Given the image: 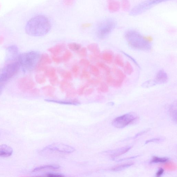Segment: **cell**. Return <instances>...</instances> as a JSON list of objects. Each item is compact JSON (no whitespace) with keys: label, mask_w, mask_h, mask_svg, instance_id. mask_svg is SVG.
Masks as SVG:
<instances>
[{"label":"cell","mask_w":177,"mask_h":177,"mask_svg":"<svg viewBox=\"0 0 177 177\" xmlns=\"http://www.w3.org/2000/svg\"><path fill=\"white\" fill-rule=\"evenodd\" d=\"M52 60L56 64H60L62 62L61 57L58 56H52Z\"/></svg>","instance_id":"obj_47"},{"label":"cell","mask_w":177,"mask_h":177,"mask_svg":"<svg viewBox=\"0 0 177 177\" xmlns=\"http://www.w3.org/2000/svg\"><path fill=\"white\" fill-rule=\"evenodd\" d=\"M156 85L154 80H150L144 82L142 84V87L144 88H148Z\"/></svg>","instance_id":"obj_39"},{"label":"cell","mask_w":177,"mask_h":177,"mask_svg":"<svg viewBox=\"0 0 177 177\" xmlns=\"http://www.w3.org/2000/svg\"><path fill=\"white\" fill-rule=\"evenodd\" d=\"M79 64L80 66L86 68H88L90 66V61L86 58H82L79 61Z\"/></svg>","instance_id":"obj_41"},{"label":"cell","mask_w":177,"mask_h":177,"mask_svg":"<svg viewBox=\"0 0 177 177\" xmlns=\"http://www.w3.org/2000/svg\"><path fill=\"white\" fill-rule=\"evenodd\" d=\"M88 49L89 51L91 52L93 55L98 59L101 57V53L100 50L98 45L96 43H93L88 45L87 46Z\"/></svg>","instance_id":"obj_16"},{"label":"cell","mask_w":177,"mask_h":177,"mask_svg":"<svg viewBox=\"0 0 177 177\" xmlns=\"http://www.w3.org/2000/svg\"><path fill=\"white\" fill-rule=\"evenodd\" d=\"M163 141V139H160V138H155V139H150V140L147 141L146 142L145 144H147L150 142H160V141Z\"/></svg>","instance_id":"obj_49"},{"label":"cell","mask_w":177,"mask_h":177,"mask_svg":"<svg viewBox=\"0 0 177 177\" xmlns=\"http://www.w3.org/2000/svg\"><path fill=\"white\" fill-rule=\"evenodd\" d=\"M73 1L74 0H64L65 3L68 5H71L72 4Z\"/></svg>","instance_id":"obj_53"},{"label":"cell","mask_w":177,"mask_h":177,"mask_svg":"<svg viewBox=\"0 0 177 177\" xmlns=\"http://www.w3.org/2000/svg\"><path fill=\"white\" fill-rule=\"evenodd\" d=\"M121 5L122 9L124 11H129L131 7L130 3L128 0H122Z\"/></svg>","instance_id":"obj_37"},{"label":"cell","mask_w":177,"mask_h":177,"mask_svg":"<svg viewBox=\"0 0 177 177\" xmlns=\"http://www.w3.org/2000/svg\"><path fill=\"white\" fill-rule=\"evenodd\" d=\"M73 87V84L70 81L63 80L60 83V88L62 92H66Z\"/></svg>","instance_id":"obj_20"},{"label":"cell","mask_w":177,"mask_h":177,"mask_svg":"<svg viewBox=\"0 0 177 177\" xmlns=\"http://www.w3.org/2000/svg\"><path fill=\"white\" fill-rule=\"evenodd\" d=\"M66 45L63 43L58 44L55 46L48 48V51L51 53L53 56H58L64 51Z\"/></svg>","instance_id":"obj_11"},{"label":"cell","mask_w":177,"mask_h":177,"mask_svg":"<svg viewBox=\"0 0 177 177\" xmlns=\"http://www.w3.org/2000/svg\"><path fill=\"white\" fill-rule=\"evenodd\" d=\"M90 72L93 75L96 77H100V71L97 66L90 65Z\"/></svg>","instance_id":"obj_29"},{"label":"cell","mask_w":177,"mask_h":177,"mask_svg":"<svg viewBox=\"0 0 177 177\" xmlns=\"http://www.w3.org/2000/svg\"><path fill=\"white\" fill-rule=\"evenodd\" d=\"M59 166L56 165H48L42 166L34 169L32 172L35 173L45 170H57L59 168Z\"/></svg>","instance_id":"obj_22"},{"label":"cell","mask_w":177,"mask_h":177,"mask_svg":"<svg viewBox=\"0 0 177 177\" xmlns=\"http://www.w3.org/2000/svg\"><path fill=\"white\" fill-rule=\"evenodd\" d=\"M66 93V96L68 97H72L74 96L77 93V91L74 87L70 89L67 91Z\"/></svg>","instance_id":"obj_46"},{"label":"cell","mask_w":177,"mask_h":177,"mask_svg":"<svg viewBox=\"0 0 177 177\" xmlns=\"http://www.w3.org/2000/svg\"><path fill=\"white\" fill-rule=\"evenodd\" d=\"M20 67L18 61L6 65L0 72V85L2 86L12 78L18 72Z\"/></svg>","instance_id":"obj_4"},{"label":"cell","mask_w":177,"mask_h":177,"mask_svg":"<svg viewBox=\"0 0 177 177\" xmlns=\"http://www.w3.org/2000/svg\"><path fill=\"white\" fill-rule=\"evenodd\" d=\"M42 90L44 92L45 95L52 97L56 91V89L53 86L47 85L42 88Z\"/></svg>","instance_id":"obj_24"},{"label":"cell","mask_w":177,"mask_h":177,"mask_svg":"<svg viewBox=\"0 0 177 177\" xmlns=\"http://www.w3.org/2000/svg\"><path fill=\"white\" fill-rule=\"evenodd\" d=\"M56 71H57L63 80L70 82L72 80L73 75L70 71L65 70L61 68H58L56 69Z\"/></svg>","instance_id":"obj_18"},{"label":"cell","mask_w":177,"mask_h":177,"mask_svg":"<svg viewBox=\"0 0 177 177\" xmlns=\"http://www.w3.org/2000/svg\"><path fill=\"white\" fill-rule=\"evenodd\" d=\"M51 29V22L48 18L38 15L30 19L25 26L26 33L32 36H42L46 35Z\"/></svg>","instance_id":"obj_1"},{"label":"cell","mask_w":177,"mask_h":177,"mask_svg":"<svg viewBox=\"0 0 177 177\" xmlns=\"http://www.w3.org/2000/svg\"><path fill=\"white\" fill-rule=\"evenodd\" d=\"M40 56L38 52L31 51L19 55L18 61L24 72H30L36 68Z\"/></svg>","instance_id":"obj_3"},{"label":"cell","mask_w":177,"mask_h":177,"mask_svg":"<svg viewBox=\"0 0 177 177\" xmlns=\"http://www.w3.org/2000/svg\"><path fill=\"white\" fill-rule=\"evenodd\" d=\"M102 82V78L100 77H97V78H93L89 79L88 80L87 82L89 85L97 86L100 84Z\"/></svg>","instance_id":"obj_32"},{"label":"cell","mask_w":177,"mask_h":177,"mask_svg":"<svg viewBox=\"0 0 177 177\" xmlns=\"http://www.w3.org/2000/svg\"><path fill=\"white\" fill-rule=\"evenodd\" d=\"M72 56V53L71 52L68 50H66L65 52L63 54V56L61 57L62 58V61L64 62H67L70 60Z\"/></svg>","instance_id":"obj_33"},{"label":"cell","mask_w":177,"mask_h":177,"mask_svg":"<svg viewBox=\"0 0 177 177\" xmlns=\"http://www.w3.org/2000/svg\"><path fill=\"white\" fill-rule=\"evenodd\" d=\"M164 170L163 168H160L157 171L156 174V176L157 177H160L163 174L164 172Z\"/></svg>","instance_id":"obj_51"},{"label":"cell","mask_w":177,"mask_h":177,"mask_svg":"<svg viewBox=\"0 0 177 177\" xmlns=\"http://www.w3.org/2000/svg\"><path fill=\"white\" fill-rule=\"evenodd\" d=\"M52 62V60L48 54L44 53L43 54L40 56L39 61L37 64L47 66L48 65L51 64Z\"/></svg>","instance_id":"obj_19"},{"label":"cell","mask_w":177,"mask_h":177,"mask_svg":"<svg viewBox=\"0 0 177 177\" xmlns=\"http://www.w3.org/2000/svg\"><path fill=\"white\" fill-rule=\"evenodd\" d=\"M125 36L128 45L133 49L143 51H149L151 49L152 37L143 36L134 30L128 31Z\"/></svg>","instance_id":"obj_2"},{"label":"cell","mask_w":177,"mask_h":177,"mask_svg":"<svg viewBox=\"0 0 177 177\" xmlns=\"http://www.w3.org/2000/svg\"><path fill=\"white\" fill-rule=\"evenodd\" d=\"M6 51V62H13L16 60H18L19 49L17 46L13 45L8 47Z\"/></svg>","instance_id":"obj_8"},{"label":"cell","mask_w":177,"mask_h":177,"mask_svg":"<svg viewBox=\"0 0 177 177\" xmlns=\"http://www.w3.org/2000/svg\"><path fill=\"white\" fill-rule=\"evenodd\" d=\"M43 150L52 151L61 153L69 154L74 152L75 149L74 148L66 145L56 143H54L47 146L44 148Z\"/></svg>","instance_id":"obj_7"},{"label":"cell","mask_w":177,"mask_h":177,"mask_svg":"<svg viewBox=\"0 0 177 177\" xmlns=\"http://www.w3.org/2000/svg\"><path fill=\"white\" fill-rule=\"evenodd\" d=\"M114 62L115 64L121 67H124L125 63L121 55L117 54L114 58Z\"/></svg>","instance_id":"obj_27"},{"label":"cell","mask_w":177,"mask_h":177,"mask_svg":"<svg viewBox=\"0 0 177 177\" xmlns=\"http://www.w3.org/2000/svg\"><path fill=\"white\" fill-rule=\"evenodd\" d=\"M49 82L51 85L54 87L58 85L59 83V79L57 75L54 77L50 78Z\"/></svg>","instance_id":"obj_44"},{"label":"cell","mask_w":177,"mask_h":177,"mask_svg":"<svg viewBox=\"0 0 177 177\" xmlns=\"http://www.w3.org/2000/svg\"><path fill=\"white\" fill-rule=\"evenodd\" d=\"M35 79L37 83L40 84H43L46 82V76L44 74H37L36 75Z\"/></svg>","instance_id":"obj_36"},{"label":"cell","mask_w":177,"mask_h":177,"mask_svg":"<svg viewBox=\"0 0 177 177\" xmlns=\"http://www.w3.org/2000/svg\"><path fill=\"white\" fill-rule=\"evenodd\" d=\"M168 158L166 157H154L151 160V163H164L166 162Z\"/></svg>","instance_id":"obj_34"},{"label":"cell","mask_w":177,"mask_h":177,"mask_svg":"<svg viewBox=\"0 0 177 177\" xmlns=\"http://www.w3.org/2000/svg\"><path fill=\"white\" fill-rule=\"evenodd\" d=\"M44 71V75L49 79L56 75V69L54 67L48 66Z\"/></svg>","instance_id":"obj_23"},{"label":"cell","mask_w":177,"mask_h":177,"mask_svg":"<svg viewBox=\"0 0 177 177\" xmlns=\"http://www.w3.org/2000/svg\"><path fill=\"white\" fill-rule=\"evenodd\" d=\"M89 57H90V60L92 61H98L99 60L98 58H97L93 55H90V56Z\"/></svg>","instance_id":"obj_52"},{"label":"cell","mask_w":177,"mask_h":177,"mask_svg":"<svg viewBox=\"0 0 177 177\" xmlns=\"http://www.w3.org/2000/svg\"><path fill=\"white\" fill-rule=\"evenodd\" d=\"M13 149L12 147L5 144L0 145V157H9L12 155Z\"/></svg>","instance_id":"obj_12"},{"label":"cell","mask_w":177,"mask_h":177,"mask_svg":"<svg viewBox=\"0 0 177 177\" xmlns=\"http://www.w3.org/2000/svg\"><path fill=\"white\" fill-rule=\"evenodd\" d=\"M131 147H127L121 148L118 149H115L114 150L110 151L109 152L110 156L113 159L116 157L122 155L123 154L126 153L131 148Z\"/></svg>","instance_id":"obj_13"},{"label":"cell","mask_w":177,"mask_h":177,"mask_svg":"<svg viewBox=\"0 0 177 177\" xmlns=\"http://www.w3.org/2000/svg\"><path fill=\"white\" fill-rule=\"evenodd\" d=\"M133 164V163H129L123 164L111 168V170L113 171L117 172L121 171L126 168H129Z\"/></svg>","instance_id":"obj_26"},{"label":"cell","mask_w":177,"mask_h":177,"mask_svg":"<svg viewBox=\"0 0 177 177\" xmlns=\"http://www.w3.org/2000/svg\"><path fill=\"white\" fill-rule=\"evenodd\" d=\"M90 85L87 82L83 85L81 86L77 90V93L79 95H82L84 93V91L86 89L90 86Z\"/></svg>","instance_id":"obj_40"},{"label":"cell","mask_w":177,"mask_h":177,"mask_svg":"<svg viewBox=\"0 0 177 177\" xmlns=\"http://www.w3.org/2000/svg\"><path fill=\"white\" fill-rule=\"evenodd\" d=\"M68 47L71 51L77 52L82 48V45L77 43H72L69 44Z\"/></svg>","instance_id":"obj_35"},{"label":"cell","mask_w":177,"mask_h":177,"mask_svg":"<svg viewBox=\"0 0 177 177\" xmlns=\"http://www.w3.org/2000/svg\"><path fill=\"white\" fill-rule=\"evenodd\" d=\"M114 77H113L111 74L106 75V84L108 85L111 86L114 80Z\"/></svg>","instance_id":"obj_45"},{"label":"cell","mask_w":177,"mask_h":177,"mask_svg":"<svg viewBox=\"0 0 177 177\" xmlns=\"http://www.w3.org/2000/svg\"><path fill=\"white\" fill-rule=\"evenodd\" d=\"M137 119V116L133 113H128L115 118L112 124L115 127L122 128L131 124Z\"/></svg>","instance_id":"obj_6"},{"label":"cell","mask_w":177,"mask_h":177,"mask_svg":"<svg viewBox=\"0 0 177 177\" xmlns=\"http://www.w3.org/2000/svg\"><path fill=\"white\" fill-rule=\"evenodd\" d=\"M79 71L80 68L77 65H74L71 68V72H72L71 73L75 78L77 77L78 76Z\"/></svg>","instance_id":"obj_42"},{"label":"cell","mask_w":177,"mask_h":177,"mask_svg":"<svg viewBox=\"0 0 177 177\" xmlns=\"http://www.w3.org/2000/svg\"><path fill=\"white\" fill-rule=\"evenodd\" d=\"M45 100L47 102H52V103L63 105H78L80 104V103L76 99L68 100H59L51 99H45Z\"/></svg>","instance_id":"obj_17"},{"label":"cell","mask_w":177,"mask_h":177,"mask_svg":"<svg viewBox=\"0 0 177 177\" xmlns=\"http://www.w3.org/2000/svg\"><path fill=\"white\" fill-rule=\"evenodd\" d=\"M125 73L128 75H131L134 71V69L131 63L129 62H127L124 66Z\"/></svg>","instance_id":"obj_30"},{"label":"cell","mask_w":177,"mask_h":177,"mask_svg":"<svg viewBox=\"0 0 177 177\" xmlns=\"http://www.w3.org/2000/svg\"><path fill=\"white\" fill-rule=\"evenodd\" d=\"M168 74L163 70H160L157 72L154 79L156 84H162L166 83L168 82Z\"/></svg>","instance_id":"obj_10"},{"label":"cell","mask_w":177,"mask_h":177,"mask_svg":"<svg viewBox=\"0 0 177 177\" xmlns=\"http://www.w3.org/2000/svg\"><path fill=\"white\" fill-rule=\"evenodd\" d=\"M170 114L172 118L175 122H176L177 110L176 104L172 105L170 109Z\"/></svg>","instance_id":"obj_31"},{"label":"cell","mask_w":177,"mask_h":177,"mask_svg":"<svg viewBox=\"0 0 177 177\" xmlns=\"http://www.w3.org/2000/svg\"><path fill=\"white\" fill-rule=\"evenodd\" d=\"M80 77L81 79L88 80L90 79V73L88 71L86 68H84L82 70V73L81 74Z\"/></svg>","instance_id":"obj_38"},{"label":"cell","mask_w":177,"mask_h":177,"mask_svg":"<svg viewBox=\"0 0 177 177\" xmlns=\"http://www.w3.org/2000/svg\"><path fill=\"white\" fill-rule=\"evenodd\" d=\"M94 91V89L93 88H91L86 89L84 91V93L86 95H89L93 93Z\"/></svg>","instance_id":"obj_50"},{"label":"cell","mask_w":177,"mask_h":177,"mask_svg":"<svg viewBox=\"0 0 177 177\" xmlns=\"http://www.w3.org/2000/svg\"><path fill=\"white\" fill-rule=\"evenodd\" d=\"M45 176L50 177H62L64 176L61 174L55 173H49L45 174Z\"/></svg>","instance_id":"obj_48"},{"label":"cell","mask_w":177,"mask_h":177,"mask_svg":"<svg viewBox=\"0 0 177 177\" xmlns=\"http://www.w3.org/2000/svg\"><path fill=\"white\" fill-rule=\"evenodd\" d=\"M101 58L108 64H111L114 60V54L113 52L110 50H105L101 54Z\"/></svg>","instance_id":"obj_14"},{"label":"cell","mask_w":177,"mask_h":177,"mask_svg":"<svg viewBox=\"0 0 177 177\" xmlns=\"http://www.w3.org/2000/svg\"><path fill=\"white\" fill-rule=\"evenodd\" d=\"M78 55L82 57H86L87 56V50L85 47L81 48L80 50L77 52Z\"/></svg>","instance_id":"obj_43"},{"label":"cell","mask_w":177,"mask_h":177,"mask_svg":"<svg viewBox=\"0 0 177 177\" xmlns=\"http://www.w3.org/2000/svg\"><path fill=\"white\" fill-rule=\"evenodd\" d=\"M108 7L109 12L115 13L118 12L121 7V4L119 1L116 0H108Z\"/></svg>","instance_id":"obj_15"},{"label":"cell","mask_w":177,"mask_h":177,"mask_svg":"<svg viewBox=\"0 0 177 177\" xmlns=\"http://www.w3.org/2000/svg\"><path fill=\"white\" fill-rule=\"evenodd\" d=\"M109 89L108 84L106 83L101 82L99 84V86L97 89L98 91L102 92V93H106L108 91Z\"/></svg>","instance_id":"obj_28"},{"label":"cell","mask_w":177,"mask_h":177,"mask_svg":"<svg viewBox=\"0 0 177 177\" xmlns=\"http://www.w3.org/2000/svg\"><path fill=\"white\" fill-rule=\"evenodd\" d=\"M112 71L116 77L115 78L119 80L124 82L125 79L126 78V76L125 73L121 69H119L116 66H114L113 68Z\"/></svg>","instance_id":"obj_21"},{"label":"cell","mask_w":177,"mask_h":177,"mask_svg":"<svg viewBox=\"0 0 177 177\" xmlns=\"http://www.w3.org/2000/svg\"><path fill=\"white\" fill-rule=\"evenodd\" d=\"M96 65L97 67L103 70L106 75L109 74H111V68L107 65L104 63L101 62H98L97 63Z\"/></svg>","instance_id":"obj_25"},{"label":"cell","mask_w":177,"mask_h":177,"mask_svg":"<svg viewBox=\"0 0 177 177\" xmlns=\"http://www.w3.org/2000/svg\"><path fill=\"white\" fill-rule=\"evenodd\" d=\"M115 26V22L111 19L102 21L97 28V34L98 38L101 40L106 38L114 29Z\"/></svg>","instance_id":"obj_5"},{"label":"cell","mask_w":177,"mask_h":177,"mask_svg":"<svg viewBox=\"0 0 177 177\" xmlns=\"http://www.w3.org/2000/svg\"><path fill=\"white\" fill-rule=\"evenodd\" d=\"M20 88L24 90H30L33 88L35 86V83L31 78L26 77L21 79L19 82Z\"/></svg>","instance_id":"obj_9"},{"label":"cell","mask_w":177,"mask_h":177,"mask_svg":"<svg viewBox=\"0 0 177 177\" xmlns=\"http://www.w3.org/2000/svg\"><path fill=\"white\" fill-rule=\"evenodd\" d=\"M138 156H134V157H129V158H123V159H121V160H118V162H121V161H122L125 160H129V159L134 158H135V157H137Z\"/></svg>","instance_id":"obj_54"}]
</instances>
